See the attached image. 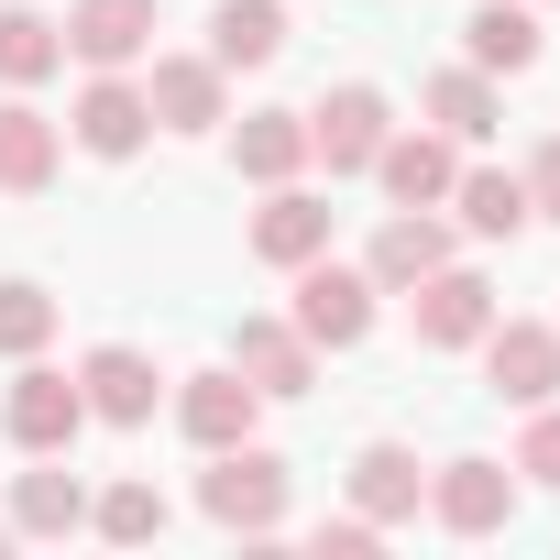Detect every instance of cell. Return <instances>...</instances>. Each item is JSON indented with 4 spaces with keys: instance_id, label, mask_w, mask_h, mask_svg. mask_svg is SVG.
<instances>
[{
    "instance_id": "6da1fadb",
    "label": "cell",
    "mask_w": 560,
    "mask_h": 560,
    "mask_svg": "<svg viewBox=\"0 0 560 560\" xmlns=\"http://www.w3.org/2000/svg\"><path fill=\"white\" fill-rule=\"evenodd\" d=\"M198 505H209V527H231V538H275V527H287V462L253 451V440H231V451H209Z\"/></svg>"
},
{
    "instance_id": "7a4b0ae2",
    "label": "cell",
    "mask_w": 560,
    "mask_h": 560,
    "mask_svg": "<svg viewBox=\"0 0 560 560\" xmlns=\"http://www.w3.org/2000/svg\"><path fill=\"white\" fill-rule=\"evenodd\" d=\"M374 298H385V287H374L363 264L308 253V264H298V341H308V352H352V341L374 330Z\"/></svg>"
},
{
    "instance_id": "3957f363",
    "label": "cell",
    "mask_w": 560,
    "mask_h": 560,
    "mask_svg": "<svg viewBox=\"0 0 560 560\" xmlns=\"http://www.w3.org/2000/svg\"><path fill=\"white\" fill-rule=\"evenodd\" d=\"M385 132H396V110H385V89H374V78H341V89L308 110V154H319L330 176H374Z\"/></svg>"
},
{
    "instance_id": "277c9868",
    "label": "cell",
    "mask_w": 560,
    "mask_h": 560,
    "mask_svg": "<svg viewBox=\"0 0 560 560\" xmlns=\"http://www.w3.org/2000/svg\"><path fill=\"white\" fill-rule=\"evenodd\" d=\"M472 352H483V385H494L505 407H549V396H560V319H505V308H494V330H483Z\"/></svg>"
},
{
    "instance_id": "5b68a950",
    "label": "cell",
    "mask_w": 560,
    "mask_h": 560,
    "mask_svg": "<svg viewBox=\"0 0 560 560\" xmlns=\"http://www.w3.org/2000/svg\"><path fill=\"white\" fill-rule=\"evenodd\" d=\"M0 429H12L34 462H45V451H78V429H89V396H78V374H56V363H34V352H23L12 396H0Z\"/></svg>"
},
{
    "instance_id": "8992f818",
    "label": "cell",
    "mask_w": 560,
    "mask_h": 560,
    "mask_svg": "<svg viewBox=\"0 0 560 560\" xmlns=\"http://www.w3.org/2000/svg\"><path fill=\"white\" fill-rule=\"evenodd\" d=\"M143 110H154V132H220L231 121V67L220 56H154Z\"/></svg>"
},
{
    "instance_id": "52a82bcc",
    "label": "cell",
    "mask_w": 560,
    "mask_h": 560,
    "mask_svg": "<svg viewBox=\"0 0 560 560\" xmlns=\"http://www.w3.org/2000/svg\"><path fill=\"white\" fill-rule=\"evenodd\" d=\"M407 308H418V341H429V352H472V341L494 330V287H483L472 264L418 275V287H407Z\"/></svg>"
},
{
    "instance_id": "ba28073f",
    "label": "cell",
    "mask_w": 560,
    "mask_h": 560,
    "mask_svg": "<svg viewBox=\"0 0 560 560\" xmlns=\"http://www.w3.org/2000/svg\"><path fill=\"white\" fill-rule=\"evenodd\" d=\"M253 418H264V385H253L242 363H209V374H187V385H176V429H187L198 451L253 440Z\"/></svg>"
},
{
    "instance_id": "9c48e42d",
    "label": "cell",
    "mask_w": 560,
    "mask_h": 560,
    "mask_svg": "<svg viewBox=\"0 0 560 560\" xmlns=\"http://www.w3.org/2000/svg\"><path fill=\"white\" fill-rule=\"evenodd\" d=\"M67 132L100 154V165H121V154H143V132H154V110H143V89L121 78V67H89V89H78V110H67Z\"/></svg>"
},
{
    "instance_id": "30bf717a",
    "label": "cell",
    "mask_w": 560,
    "mask_h": 560,
    "mask_svg": "<svg viewBox=\"0 0 560 560\" xmlns=\"http://www.w3.org/2000/svg\"><path fill=\"white\" fill-rule=\"evenodd\" d=\"M429 516H440L451 538H494V527L516 516V472H505V462H440V472H429Z\"/></svg>"
},
{
    "instance_id": "8fae6325",
    "label": "cell",
    "mask_w": 560,
    "mask_h": 560,
    "mask_svg": "<svg viewBox=\"0 0 560 560\" xmlns=\"http://www.w3.org/2000/svg\"><path fill=\"white\" fill-rule=\"evenodd\" d=\"M78 396H89V418H110V429H143V418H154V396H165V374H154L132 341H100V352L78 363Z\"/></svg>"
},
{
    "instance_id": "7c38bea8",
    "label": "cell",
    "mask_w": 560,
    "mask_h": 560,
    "mask_svg": "<svg viewBox=\"0 0 560 560\" xmlns=\"http://www.w3.org/2000/svg\"><path fill=\"white\" fill-rule=\"evenodd\" d=\"M308 253H330V198H308L298 176L275 187L264 209H253V264H275V275H298Z\"/></svg>"
},
{
    "instance_id": "4fadbf2b",
    "label": "cell",
    "mask_w": 560,
    "mask_h": 560,
    "mask_svg": "<svg viewBox=\"0 0 560 560\" xmlns=\"http://www.w3.org/2000/svg\"><path fill=\"white\" fill-rule=\"evenodd\" d=\"M67 56L78 67H143L154 56V0H78L67 12Z\"/></svg>"
},
{
    "instance_id": "5bb4252c",
    "label": "cell",
    "mask_w": 560,
    "mask_h": 560,
    "mask_svg": "<svg viewBox=\"0 0 560 560\" xmlns=\"http://www.w3.org/2000/svg\"><path fill=\"white\" fill-rule=\"evenodd\" d=\"M374 176H385V198H396V209H440V198H451V176H462V143H451V132H385Z\"/></svg>"
},
{
    "instance_id": "9a60e30c",
    "label": "cell",
    "mask_w": 560,
    "mask_h": 560,
    "mask_svg": "<svg viewBox=\"0 0 560 560\" xmlns=\"http://www.w3.org/2000/svg\"><path fill=\"white\" fill-rule=\"evenodd\" d=\"M440 264H451V220H429V209H396L374 231V253H363V275H374L385 298H407L418 275H440Z\"/></svg>"
},
{
    "instance_id": "2e32d148",
    "label": "cell",
    "mask_w": 560,
    "mask_h": 560,
    "mask_svg": "<svg viewBox=\"0 0 560 560\" xmlns=\"http://www.w3.org/2000/svg\"><path fill=\"white\" fill-rule=\"evenodd\" d=\"M440 209H462V231H472V242H516V231L538 220V209H527V176H505V165H462Z\"/></svg>"
},
{
    "instance_id": "e0dca14e",
    "label": "cell",
    "mask_w": 560,
    "mask_h": 560,
    "mask_svg": "<svg viewBox=\"0 0 560 560\" xmlns=\"http://www.w3.org/2000/svg\"><path fill=\"white\" fill-rule=\"evenodd\" d=\"M352 505H363L374 527H407V516L429 505V472H418V451H396V440L352 451Z\"/></svg>"
},
{
    "instance_id": "ac0fdd59",
    "label": "cell",
    "mask_w": 560,
    "mask_h": 560,
    "mask_svg": "<svg viewBox=\"0 0 560 560\" xmlns=\"http://www.w3.org/2000/svg\"><path fill=\"white\" fill-rule=\"evenodd\" d=\"M89 527V483L45 451V472H12V538H78Z\"/></svg>"
},
{
    "instance_id": "d6986e66",
    "label": "cell",
    "mask_w": 560,
    "mask_h": 560,
    "mask_svg": "<svg viewBox=\"0 0 560 560\" xmlns=\"http://www.w3.org/2000/svg\"><path fill=\"white\" fill-rule=\"evenodd\" d=\"M231 363H242L264 396H308V374H319V352L298 341V319H242V330H231Z\"/></svg>"
},
{
    "instance_id": "ffe728a7",
    "label": "cell",
    "mask_w": 560,
    "mask_h": 560,
    "mask_svg": "<svg viewBox=\"0 0 560 560\" xmlns=\"http://www.w3.org/2000/svg\"><path fill=\"white\" fill-rule=\"evenodd\" d=\"M462 45H472L483 78H527V67H538V0H472Z\"/></svg>"
},
{
    "instance_id": "44dd1931",
    "label": "cell",
    "mask_w": 560,
    "mask_h": 560,
    "mask_svg": "<svg viewBox=\"0 0 560 560\" xmlns=\"http://www.w3.org/2000/svg\"><path fill=\"white\" fill-rule=\"evenodd\" d=\"M231 165H242L253 187H287V176L308 165V110H242V132H231Z\"/></svg>"
},
{
    "instance_id": "7402d4cb",
    "label": "cell",
    "mask_w": 560,
    "mask_h": 560,
    "mask_svg": "<svg viewBox=\"0 0 560 560\" xmlns=\"http://www.w3.org/2000/svg\"><path fill=\"white\" fill-rule=\"evenodd\" d=\"M209 56L220 67H275L287 56V0H209Z\"/></svg>"
},
{
    "instance_id": "603a6c76",
    "label": "cell",
    "mask_w": 560,
    "mask_h": 560,
    "mask_svg": "<svg viewBox=\"0 0 560 560\" xmlns=\"http://www.w3.org/2000/svg\"><path fill=\"white\" fill-rule=\"evenodd\" d=\"M67 67V23H45L34 0H0V89H45Z\"/></svg>"
},
{
    "instance_id": "cb8c5ba5",
    "label": "cell",
    "mask_w": 560,
    "mask_h": 560,
    "mask_svg": "<svg viewBox=\"0 0 560 560\" xmlns=\"http://www.w3.org/2000/svg\"><path fill=\"white\" fill-rule=\"evenodd\" d=\"M56 121L34 110V100H0V187L12 198H34V187H56Z\"/></svg>"
},
{
    "instance_id": "d4e9b609",
    "label": "cell",
    "mask_w": 560,
    "mask_h": 560,
    "mask_svg": "<svg viewBox=\"0 0 560 560\" xmlns=\"http://www.w3.org/2000/svg\"><path fill=\"white\" fill-rule=\"evenodd\" d=\"M418 100H429V132H451V143H483V132L505 121V110H494V78H483V67H440V78H429Z\"/></svg>"
},
{
    "instance_id": "484cf974",
    "label": "cell",
    "mask_w": 560,
    "mask_h": 560,
    "mask_svg": "<svg viewBox=\"0 0 560 560\" xmlns=\"http://www.w3.org/2000/svg\"><path fill=\"white\" fill-rule=\"evenodd\" d=\"M89 527H100L110 549H154V538H165V494H154V483H100V494H89Z\"/></svg>"
},
{
    "instance_id": "4316f807",
    "label": "cell",
    "mask_w": 560,
    "mask_h": 560,
    "mask_svg": "<svg viewBox=\"0 0 560 560\" xmlns=\"http://www.w3.org/2000/svg\"><path fill=\"white\" fill-rule=\"evenodd\" d=\"M56 341V298L34 287V275H0V363H23Z\"/></svg>"
},
{
    "instance_id": "83f0119b",
    "label": "cell",
    "mask_w": 560,
    "mask_h": 560,
    "mask_svg": "<svg viewBox=\"0 0 560 560\" xmlns=\"http://www.w3.org/2000/svg\"><path fill=\"white\" fill-rule=\"evenodd\" d=\"M516 472L560 494V396H549V407H527V440H516Z\"/></svg>"
},
{
    "instance_id": "f1b7e54d",
    "label": "cell",
    "mask_w": 560,
    "mask_h": 560,
    "mask_svg": "<svg viewBox=\"0 0 560 560\" xmlns=\"http://www.w3.org/2000/svg\"><path fill=\"white\" fill-rule=\"evenodd\" d=\"M374 538H385V527H374L363 505H352V516H319V560H363Z\"/></svg>"
},
{
    "instance_id": "f546056e",
    "label": "cell",
    "mask_w": 560,
    "mask_h": 560,
    "mask_svg": "<svg viewBox=\"0 0 560 560\" xmlns=\"http://www.w3.org/2000/svg\"><path fill=\"white\" fill-rule=\"evenodd\" d=\"M527 209H538V220H560V132L527 154Z\"/></svg>"
},
{
    "instance_id": "4dcf8cb0",
    "label": "cell",
    "mask_w": 560,
    "mask_h": 560,
    "mask_svg": "<svg viewBox=\"0 0 560 560\" xmlns=\"http://www.w3.org/2000/svg\"><path fill=\"white\" fill-rule=\"evenodd\" d=\"M0 549H12V516H0Z\"/></svg>"
}]
</instances>
